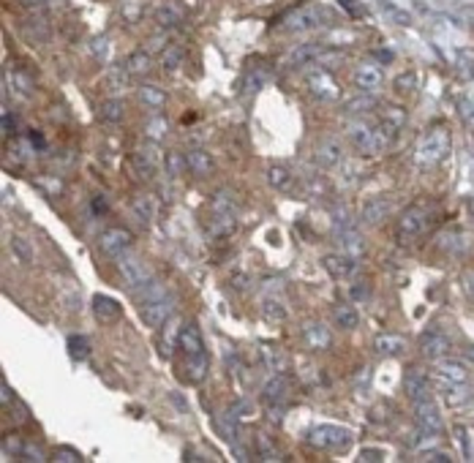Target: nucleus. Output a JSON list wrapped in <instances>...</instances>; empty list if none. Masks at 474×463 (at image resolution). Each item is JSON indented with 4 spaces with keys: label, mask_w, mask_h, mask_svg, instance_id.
Listing matches in <instances>:
<instances>
[{
    "label": "nucleus",
    "mask_w": 474,
    "mask_h": 463,
    "mask_svg": "<svg viewBox=\"0 0 474 463\" xmlns=\"http://www.w3.org/2000/svg\"><path fill=\"white\" fill-rule=\"evenodd\" d=\"M428 210H426V205H412V207H406L403 210V216L398 218V227H395V237H398V243H412V240H417L423 232H426V227H428Z\"/></svg>",
    "instance_id": "obj_1"
},
{
    "label": "nucleus",
    "mask_w": 474,
    "mask_h": 463,
    "mask_svg": "<svg viewBox=\"0 0 474 463\" xmlns=\"http://www.w3.org/2000/svg\"><path fill=\"white\" fill-rule=\"evenodd\" d=\"M447 150H450V134H447L444 126H436L420 139L417 158H420V164H439L447 155Z\"/></svg>",
    "instance_id": "obj_2"
},
{
    "label": "nucleus",
    "mask_w": 474,
    "mask_h": 463,
    "mask_svg": "<svg viewBox=\"0 0 474 463\" xmlns=\"http://www.w3.org/2000/svg\"><path fill=\"white\" fill-rule=\"evenodd\" d=\"M349 139H352V144H354L360 153H374V155H376V153H385L390 144H392V137H390L382 126H376V129L354 126V129L349 131Z\"/></svg>",
    "instance_id": "obj_3"
},
{
    "label": "nucleus",
    "mask_w": 474,
    "mask_h": 463,
    "mask_svg": "<svg viewBox=\"0 0 474 463\" xmlns=\"http://www.w3.org/2000/svg\"><path fill=\"white\" fill-rule=\"evenodd\" d=\"M118 270L123 276V283L129 286L131 292H139L142 286L150 283V267L136 256V254H123L118 259Z\"/></svg>",
    "instance_id": "obj_4"
},
{
    "label": "nucleus",
    "mask_w": 474,
    "mask_h": 463,
    "mask_svg": "<svg viewBox=\"0 0 474 463\" xmlns=\"http://www.w3.org/2000/svg\"><path fill=\"white\" fill-rule=\"evenodd\" d=\"M139 314H142V322L147 327H161L172 316V297L164 292L158 297H150V300H142L139 303Z\"/></svg>",
    "instance_id": "obj_5"
},
{
    "label": "nucleus",
    "mask_w": 474,
    "mask_h": 463,
    "mask_svg": "<svg viewBox=\"0 0 474 463\" xmlns=\"http://www.w3.org/2000/svg\"><path fill=\"white\" fill-rule=\"evenodd\" d=\"M352 439V433L341 428V425H316L311 433H308V442L313 447H322V450H333V447H346Z\"/></svg>",
    "instance_id": "obj_6"
},
{
    "label": "nucleus",
    "mask_w": 474,
    "mask_h": 463,
    "mask_svg": "<svg viewBox=\"0 0 474 463\" xmlns=\"http://www.w3.org/2000/svg\"><path fill=\"white\" fill-rule=\"evenodd\" d=\"M289 390H292L289 379L278 373V376H273V379L264 384L262 404H264L270 412H284V406H286V401H289Z\"/></svg>",
    "instance_id": "obj_7"
},
{
    "label": "nucleus",
    "mask_w": 474,
    "mask_h": 463,
    "mask_svg": "<svg viewBox=\"0 0 474 463\" xmlns=\"http://www.w3.org/2000/svg\"><path fill=\"white\" fill-rule=\"evenodd\" d=\"M131 248V232L129 229H120V227H112L101 234L98 240V251L109 259H120L126 251Z\"/></svg>",
    "instance_id": "obj_8"
},
{
    "label": "nucleus",
    "mask_w": 474,
    "mask_h": 463,
    "mask_svg": "<svg viewBox=\"0 0 474 463\" xmlns=\"http://www.w3.org/2000/svg\"><path fill=\"white\" fill-rule=\"evenodd\" d=\"M319 25H322V11L313 8V6H305L300 11L286 14L281 30H284V33H302V30H313V28H319Z\"/></svg>",
    "instance_id": "obj_9"
},
{
    "label": "nucleus",
    "mask_w": 474,
    "mask_h": 463,
    "mask_svg": "<svg viewBox=\"0 0 474 463\" xmlns=\"http://www.w3.org/2000/svg\"><path fill=\"white\" fill-rule=\"evenodd\" d=\"M414 419H417V425L423 428V433H428V436H439L441 433V428H444V422H441V415H439V406L433 404L431 398H423V401H414Z\"/></svg>",
    "instance_id": "obj_10"
},
{
    "label": "nucleus",
    "mask_w": 474,
    "mask_h": 463,
    "mask_svg": "<svg viewBox=\"0 0 474 463\" xmlns=\"http://www.w3.org/2000/svg\"><path fill=\"white\" fill-rule=\"evenodd\" d=\"M390 213H392V202L388 196H371V199H365V205L360 210V221L365 227H379Z\"/></svg>",
    "instance_id": "obj_11"
},
{
    "label": "nucleus",
    "mask_w": 474,
    "mask_h": 463,
    "mask_svg": "<svg viewBox=\"0 0 474 463\" xmlns=\"http://www.w3.org/2000/svg\"><path fill=\"white\" fill-rule=\"evenodd\" d=\"M352 82L360 93H374L382 88V71L376 63H360L352 74Z\"/></svg>",
    "instance_id": "obj_12"
},
{
    "label": "nucleus",
    "mask_w": 474,
    "mask_h": 463,
    "mask_svg": "<svg viewBox=\"0 0 474 463\" xmlns=\"http://www.w3.org/2000/svg\"><path fill=\"white\" fill-rule=\"evenodd\" d=\"M322 267L327 270V276L336 278V281H346V278L354 276L357 270V262L352 259V254H327L322 259Z\"/></svg>",
    "instance_id": "obj_13"
},
{
    "label": "nucleus",
    "mask_w": 474,
    "mask_h": 463,
    "mask_svg": "<svg viewBox=\"0 0 474 463\" xmlns=\"http://www.w3.org/2000/svg\"><path fill=\"white\" fill-rule=\"evenodd\" d=\"M305 85H308V91L313 93L316 98H322V101H333L336 95H338V88H336V79L327 74V71H311L308 77H305Z\"/></svg>",
    "instance_id": "obj_14"
},
{
    "label": "nucleus",
    "mask_w": 474,
    "mask_h": 463,
    "mask_svg": "<svg viewBox=\"0 0 474 463\" xmlns=\"http://www.w3.org/2000/svg\"><path fill=\"white\" fill-rule=\"evenodd\" d=\"M420 349H423V355H426V357H431V360H441V357H447V355H450L453 343H450V338H447V335H441V332L431 330V332H423V338H420Z\"/></svg>",
    "instance_id": "obj_15"
},
{
    "label": "nucleus",
    "mask_w": 474,
    "mask_h": 463,
    "mask_svg": "<svg viewBox=\"0 0 474 463\" xmlns=\"http://www.w3.org/2000/svg\"><path fill=\"white\" fill-rule=\"evenodd\" d=\"M433 376H436V379H441V381L466 384V379H469V370H466V366H464L461 360L441 357V360H436V373H433Z\"/></svg>",
    "instance_id": "obj_16"
},
{
    "label": "nucleus",
    "mask_w": 474,
    "mask_h": 463,
    "mask_svg": "<svg viewBox=\"0 0 474 463\" xmlns=\"http://www.w3.org/2000/svg\"><path fill=\"white\" fill-rule=\"evenodd\" d=\"M302 343H305V349H311V352H322V349H327V346L333 343V338H330V330H327L325 324L308 322L302 327Z\"/></svg>",
    "instance_id": "obj_17"
},
{
    "label": "nucleus",
    "mask_w": 474,
    "mask_h": 463,
    "mask_svg": "<svg viewBox=\"0 0 474 463\" xmlns=\"http://www.w3.org/2000/svg\"><path fill=\"white\" fill-rule=\"evenodd\" d=\"M406 393L412 401H423L431 398V379L423 368H412L406 373Z\"/></svg>",
    "instance_id": "obj_18"
},
{
    "label": "nucleus",
    "mask_w": 474,
    "mask_h": 463,
    "mask_svg": "<svg viewBox=\"0 0 474 463\" xmlns=\"http://www.w3.org/2000/svg\"><path fill=\"white\" fill-rule=\"evenodd\" d=\"M327 46L319 44V41H308V44L295 46L289 52V66H308V63H319L322 55H325Z\"/></svg>",
    "instance_id": "obj_19"
},
{
    "label": "nucleus",
    "mask_w": 474,
    "mask_h": 463,
    "mask_svg": "<svg viewBox=\"0 0 474 463\" xmlns=\"http://www.w3.org/2000/svg\"><path fill=\"white\" fill-rule=\"evenodd\" d=\"M93 314H95V319L104 324H112L120 319V314H123V308L118 305V300H112V297H104V294H95L93 297Z\"/></svg>",
    "instance_id": "obj_20"
},
{
    "label": "nucleus",
    "mask_w": 474,
    "mask_h": 463,
    "mask_svg": "<svg viewBox=\"0 0 474 463\" xmlns=\"http://www.w3.org/2000/svg\"><path fill=\"white\" fill-rule=\"evenodd\" d=\"M259 311L267 322H284L286 319V305H284V297H278V292H264Z\"/></svg>",
    "instance_id": "obj_21"
},
{
    "label": "nucleus",
    "mask_w": 474,
    "mask_h": 463,
    "mask_svg": "<svg viewBox=\"0 0 474 463\" xmlns=\"http://www.w3.org/2000/svg\"><path fill=\"white\" fill-rule=\"evenodd\" d=\"M235 229H237L235 210H210V227H208V232L213 237H226Z\"/></svg>",
    "instance_id": "obj_22"
},
{
    "label": "nucleus",
    "mask_w": 474,
    "mask_h": 463,
    "mask_svg": "<svg viewBox=\"0 0 474 463\" xmlns=\"http://www.w3.org/2000/svg\"><path fill=\"white\" fill-rule=\"evenodd\" d=\"M177 346L191 357V355H202L205 352V343H202V332L194 327V324H185L177 335Z\"/></svg>",
    "instance_id": "obj_23"
},
{
    "label": "nucleus",
    "mask_w": 474,
    "mask_h": 463,
    "mask_svg": "<svg viewBox=\"0 0 474 463\" xmlns=\"http://www.w3.org/2000/svg\"><path fill=\"white\" fill-rule=\"evenodd\" d=\"M185 167L191 169V175H197V178H208V175H213V158H210V153L208 150H191L188 155H185Z\"/></svg>",
    "instance_id": "obj_24"
},
{
    "label": "nucleus",
    "mask_w": 474,
    "mask_h": 463,
    "mask_svg": "<svg viewBox=\"0 0 474 463\" xmlns=\"http://www.w3.org/2000/svg\"><path fill=\"white\" fill-rule=\"evenodd\" d=\"M341 158H344V147H341V142H336V139L322 142V144H319V150H316V161H319L325 169L338 167V164H341Z\"/></svg>",
    "instance_id": "obj_25"
},
{
    "label": "nucleus",
    "mask_w": 474,
    "mask_h": 463,
    "mask_svg": "<svg viewBox=\"0 0 474 463\" xmlns=\"http://www.w3.org/2000/svg\"><path fill=\"white\" fill-rule=\"evenodd\" d=\"M134 167H136V172H139L142 178H153L156 169H158V155H156V150H153V147H139V150L134 153Z\"/></svg>",
    "instance_id": "obj_26"
},
{
    "label": "nucleus",
    "mask_w": 474,
    "mask_h": 463,
    "mask_svg": "<svg viewBox=\"0 0 474 463\" xmlns=\"http://www.w3.org/2000/svg\"><path fill=\"white\" fill-rule=\"evenodd\" d=\"M22 30H25V39L36 46L46 44V41H49V36H52V33H49V25H46V19H44V17H30V19L25 22V28H22Z\"/></svg>",
    "instance_id": "obj_27"
},
{
    "label": "nucleus",
    "mask_w": 474,
    "mask_h": 463,
    "mask_svg": "<svg viewBox=\"0 0 474 463\" xmlns=\"http://www.w3.org/2000/svg\"><path fill=\"white\" fill-rule=\"evenodd\" d=\"M403 126H406V112H403L401 106H388V109L382 112V129H385L392 139L398 137V131H401Z\"/></svg>",
    "instance_id": "obj_28"
},
{
    "label": "nucleus",
    "mask_w": 474,
    "mask_h": 463,
    "mask_svg": "<svg viewBox=\"0 0 474 463\" xmlns=\"http://www.w3.org/2000/svg\"><path fill=\"white\" fill-rule=\"evenodd\" d=\"M123 66H126V71H129L131 77H142V74H147V71H150L153 60H150V55H147L145 49H139V52H131Z\"/></svg>",
    "instance_id": "obj_29"
},
{
    "label": "nucleus",
    "mask_w": 474,
    "mask_h": 463,
    "mask_svg": "<svg viewBox=\"0 0 474 463\" xmlns=\"http://www.w3.org/2000/svg\"><path fill=\"white\" fill-rule=\"evenodd\" d=\"M333 319H336V324H338L341 330H354V327L360 324V314L354 311V305L341 303V305L333 308Z\"/></svg>",
    "instance_id": "obj_30"
},
{
    "label": "nucleus",
    "mask_w": 474,
    "mask_h": 463,
    "mask_svg": "<svg viewBox=\"0 0 474 463\" xmlns=\"http://www.w3.org/2000/svg\"><path fill=\"white\" fill-rule=\"evenodd\" d=\"M403 349H406V341H403L401 335H379V338H376V352H379V355L398 357V355H403Z\"/></svg>",
    "instance_id": "obj_31"
},
{
    "label": "nucleus",
    "mask_w": 474,
    "mask_h": 463,
    "mask_svg": "<svg viewBox=\"0 0 474 463\" xmlns=\"http://www.w3.org/2000/svg\"><path fill=\"white\" fill-rule=\"evenodd\" d=\"M208 368H210V360H208L205 352H202V355H191L188 363H185V370H188V379H191V381H205Z\"/></svg>",
    "instance_id": "obj_32"
},
{
    "label": "nucleus",
    "mask_w": 474,
    "mask_h": 463,
    "mask_svg": "<svg viewBox=\"0 0 474 463\" xmlns=\"http://www.w3.org/2000/svg\"><path fill=\"white\" fill-rule=\"evenodd\" d=\"M101 117H104L107 123H120V120L126 117V104H123L120 98L104 101V104H101Z\"/></svg>",
    "instance_id": "obj_33"
},
{
    "label": "nucleus",
    "mask_w": 474,
    "mask_h": 463,
    "mask_svg": "<svg viewBox=\"0 0 474 463\" xmlns=\"http://www.w3.org/2000/svg\"><path fill=\"white\" fill-rule=\"evenodd\" d=\"M139 101L147 104L150 109H161L167 104V95H164V91H158L156 85H145V88H139Z\"/></svg>",
    "instance_id": "obj_34"
},
{
    "label": "nucleus",
    "mask_w": 474,
    "mask_h": 463,
    "mask_svg": "<svg viewBox=\"0 0 474 463\" xmlns=\"http://www.w3.org/2000/svg\"><path fill=\"white\" fill-rule=\"evenodd\" d=\"M267 183L273 185V188H278V191H284V188H289V183H292V175H289L286 167L273 164V167L267 169Z\"/></svg>",
    "instance_id": "obj_35"
},
{
    "label": "nucleus",
    "mask_w": 474,
    "mask_h": 463,
    "mask_svg": "<svg viewBox=\"0 0 474 463\" xmlns=\"http://www.w3.org/2000/svg\"><path fill=\"white\" fill-rule=\"evenodd\" d=\"M131 210H134V216H136L142 224H150V218H153V202H150L145 193L134 196V202H131Z\"/></svg>",
    "instance_id": "obj_36"
},
{
    "label": "nucleus",
    "mask_w": 474,
    "mask_h": 463,
    "mask_svg": "<svg viewBox=\"0 0 474 463\" xmlns=\"http://www.w3.org/2000/svg\"><path fill=\"white\" fill-rule=\"evenodd\" d=\"M392 88L398 93H403V95H412V93L417 91V74L414 71H403L401 77H395Z\"/></svg>",
    "instance_id": "obj_37"
},
{
    "label": "nucleus",
    "mask_w": 474,
    "mask_h": 463,
    "mask_svg": "<svg viewBox=\"0 0 474 463\" xmlns=\"http://www.w3.org/2000/svg\"><path fill=\"white\" fill-rule=\"evenodd\" d=\"M180 11L174 8V6H161L158 11H156V22L158 25H164V28H174V25H180Z\"/></svg>",
    "instance_id": "obj_38"
},
{
    "label": "nucleus",
    "mask_w": 474,
    "mask_h": 463,
    "mask_svg": "<svg viewBox=\"0 0 474 463\" xmlns=\"http://www.w3.org/2000/svg\"><path fill=\"white\" fill-rule=\"evenodd\" d=\"M69 355H71L74 360H87V355H90L87 338H82V335H71V338H69Z\"/></svg>",
    "instance_id": "obj_39"
},
{
    "label": "nucleus",
    "mask_w": 474,
    "mask_h": 463,
    "mask_svg": "<svg viewBox=\"0 0 474 463\" xmlns=\"http://www.w3.org/2000/svg\"><path fill=\"white\" fill-rule=\"evenodd\" d=\"M129 77L131 74L126 71V66H123V68H115V71L107 74V88H109V91H120V88H126Z\"/></svg>",
    "instance_id": "obj_40"
},
{
    "label": "nucleus",
    "mask_w": 474,
    "mask_h": 463,
    "mask_svg": "<svg viewBox=\"0 0 474 463\" xmlns=\"http://www.w3.org/2000/svg\"><path fill=\"white\" fill-rule=\"evenodd\" d=\"M183 63V52L177 49V46H170V49H164V55H161V66H164V71H177V66Z\"/></svg>",
    "instance_id": "obj_41"
},
{
    "label": "nucleus",
    "mask_w": 474,
    "mask_h": 463,
    "mask_svg": "<svg viewBox=\"0 0 474 463\" xmlns=\"http://www.w3.org/2000/svg\"><path fill=\"white\" fill-rule=\"evenodd\" d=\"M145 134L153 139V142L164 139V134H167V120H164V117H153V120H147V129H145Z\"/></svg>",
    "instance_id": "obj_42"
},
{
    "label": "nucleus",
    "mask_w": 474,
    "mask_h": 463,
    "mask_svg": "<svg viewBox=\"0 0 474 463\" xmlns=\"http://www.w3.org/2000/svg\"><path fill=\"white\" fill-rule=\"evenodd\" d=\"M257 450L262 455V461H278V450H273V444L267 442V436H257Z\"/></svg>",
    "instance_id": "obj_43"
},
{
    "label": "nucleus",
    "mask_w": 474,
    "mask_h": 463,
    "mask_svg": "<svg viewBox=\"0 0 474 463\" xmlns=\"http://www.w3.org/2000/svg\"><path fill=\"white\" fill-rule=\"evenodd\" d=\"M388 458V450L385 447H363L360 450V461H368V463H379Z\"/></svg>",
    "instance_id": "obj_44"
},
{
    "label": "nucleus",
    "mask_w": 474,
    "mask_h": 463,
    "mask_svg": "<svg viewBox=\"0 0 474 463\" xmlns=\"http://www.w3.org/2000/svg\"><path fill=\"white\" fill-rule=\"evenodd\" d=\"M52 461L80 463V461H82V455H80L77 450H71V447H57V450H55V458H52Z\"/></svg>",
    "instance_id": "obj_45"
},
{
    "label": "nucleus",
    "mask_w": 474,
    "mask_h": 463,
    "mask_svg": "<svg viewBox=\"0 0 474 463\" xmlns=\"http://www.w3.org/2000/svg\"><path fill=\"white\" fill-rule=\"evenodd\" d=\"M11 245H14V254H19L25 265H30V262H33V251L28 248V243H25L22 237H14V243H11Z\"/></svg>",
    "instance_id": "obj_46"
},
{
    "label": "nucleus",
    "mask_w": 474,
    "mask_h": 463,
    "mask_svg": "<svg viewBox=\"0 0 474 463\" xmlns=\"http://www.w3.org/2000/svg\"><path fill=\"white\" fill-rule=\"evenodd\" d=\"M385 11H388V14L392 17V19H395V22H398V25H412V17H409L406 11H401L398 6L388 3V0H385Z\"/></svg>",
    "instance_id": "obj_47"
},
{
    "label": "nucleus",
    "mask_w": 474,
    "mask_h": 463,
    "mask_svg": "<svg viewBox=\"0 0 474 463\" xmlns=\"http://www.w3.org/2000/svg\"><path fill=\"white\" fill-rule=\"evenodd\" d=\"M376 101L374 98H354V101H346V112H368Z\"/></svg>",
    "instance_id": "obj_48"
},
{
    "label": "nucleus",
    "mask_w": 474,
    "mask_h": 463,
    "mask_svg": "<svg viewBox=\"0 0 474 463\" xmlns=\"http://www.w3.org/2000/svg\"><path fill=\"white\" fill-rule=\"evenodd\" d=\"M264 79H267V74L264 71H248V77H246V91L248 93H254V91H259L262 85H264Z\"/></svg>",
    "instance_id": "obj_49"
},
{
    "label": "nucleus",
    "mask_w": 474,
    "mask_h": 463,
    "mask_svg": "<svg viewBox=\"0 0 474 463\" xmlns=\"http://www.w3.org/2000/svg\"><path fill=\"white\" fill-rule=\"evenodd\" d=\"M183 167H185V158H180V153H170L167 155V169H170L172 178H177L183 172Z\"/></svg>",
    "instance_id": "obj_50"
},
{
    "label": "nucleus",
    "mask_w": 474,
    "mask_h": 463,
    "mask_svg": "<svg viewBox=\"0 0 474 463\" xmlns=\"http://www.w3.org/2000/svg\"><path fill=\"white\" fill-rule=\"evenodd\" d=\"M30 85H33V82H30V79H28L22 71H17V74H14V91H19L22 95H25V98L30 95Z\"/></svg>",
    "instance_id": "obj_51"
},
{
    "label": "nucleus",
    "mask_w": 474,
    "mask_h": 463,
    "mask_svg": "<svg viewBox=\"0 0 474 463\" xmlns=\"http://www.w3.org/2000/svg\"><path fill=\"white\" fill-rule=\"evenodd\" d=\"M90 49H93V55H95L98 60H107V55H109V41H107V39H93Z\"/></svg>",
    "instance_id": "obj_52"
},
{
    "label": "nucleus",
    "mask_w": 474,
    "mask_h": 463,
    "mask_svg": "<svg viewBox=\"0 0 474 463\" xmlns=\"http://www.w3.org/2000/svg\"><path fill=\"white\" fill-rule=\"evenodd\" d=\"M426 461L450 463V461H453V455H450V453H444V450H431V453H426Z\"/></svg>",
    "instance_id": "obj_53"
},
{
    "label": "nucleus",
    "mask_w": 474,
    "mask_h": 463,
    "mask_svg": "<svg viewBox=\"0 0 474 463\" xmlns=\"http://www.w3.org/2000/svg\"><path fill=\"white\" fill-rule=\"evenodd\" d=\"M19 458H22V461H44L42 453H39V450H36L33 444H25V447H22V455H19Z\"/></svg>",
    "instance_id": "obj_54"
},
{
    "label": "nucleus",
    "mask_w": 474,
    "mask_h": 463,
    "mask_svg": "<svg viewBox=\"0 0 474 463\" xmlns=\"http://www.w3.org/2000/svg\"><path fill=\"white\" fill-rule=\"evenodd\" d=\"M14 401V395H11V387L6 384V379H3V404H11Z\"/></svg>",
    "instance_id": "obj_55"
},
{
    "label": "nucleus",
    "mask_w": 474,
    "mask_h": 463,
    "mask_svg": "<svg viewBox=\"0 0 474 463\" xmlns=\"http://www.w3.org/2000/svg\"><path fill=\"white\" fill-rule=\"evenodd\" d=\"M466 213H469V218L474 221V196L469 199V202H466Z\"/></svg>",
    "instance_id": "obj_56"
},
{
    "label": "nucleus",
    "mask_w": 474,
    "mask_h": 463,
    "mask_svg": "<svg viewBox=\"0 0 474 463\" xmlns=\"http://www.w3.org/2000/svg\"><path fill=\"white\" fill-rule=\"evenodd\" d=\"M95 210L101 213V210H107V202H101V199H95Z\"/></svg>",
    "instance_id": "obj_57"
},
{
    "label": "nucleus",
    "mask_w": 474,
    "mask_h": 463,
    "mask_svg": "<svg viewBox=\"0 0 474 463\" xmlns=\"http://www.w3.org/2000/svg\"><path fill=\"white\" fill-rule=\"evenodd\" d=\"M466 360H472V363H474V346H469V349H466Z\"/></svg>",
    "instance_id": "obj_58"
},
{
    "label": "nucleus",
    "mask_w": 474,
    "mask_h": 463,
    "mask_svg": "<svg viewBox=\"0 0 474 463\" xmlns=\"http://www.w3.org/2000/svg\"><path fill=\"white\" fill-rule=\"evenodd\" d=\"M28 3H44V0H28Z\"/></svg>",
    "instance_id": "obj_59"
},
{
    "label": "nucleus",
    "mask_w": 474,
    "mask_h": 463,
    "mask_svg": "<svg viewBox=\"0 0 474 463\" xmlns=\"http://www.w3.org/2000/svg\"><path fill=\"white\" fill-rule=\"evenodd\" d=\"M472 292H474V278H472Z\"/></svg>",
    "instance_id": "obj_60"
}]
</instances>
